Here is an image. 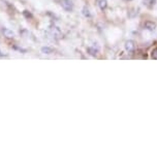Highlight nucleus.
I'll return each mask as SVG.
<instances>
[{
  "label": "nucleus",
  "instance_id": "8",
  "mask_svg": "<svg viewBox=\"0 0 157 158\" xmlns=\"http://www.w3.org/2000/svg\"><path fill=\"white\" fill-rule=\"evenodd\" d=\"M41 52L43 53V54H52L53 53V49H51V48H49V47H43V48H41Z\"/></svg>",
  "mask_w": 157,
  "mask_h": 158
},
{
  "label": "nucleus",
  "instance_id": "6",
  "mask_svg": "<svg viewBox=\"0 0 157 158\" xmlns=\"http://www.w3.org/2000/svg\"><path fill=\"white\" fill-rule=\"evenodd\" d=\"M155 1L156 0H143V3L147 7H153L154 4H155Z\"/></svg>",
  "mask_w": 157,
  "mask_h": 158
},
{
  "label": "nucleus",
  "instance_id": "5",
  "mask_svg": "<svg viewBox=\"0 0 157 158\" xmlns=\"http://www.w3.org/2000/svg\"><path fill=\"white\" fill-rule=\"evenodd\" d=\"M98 6L100 7V10H105L108 7V1L106 0H98Z\"/></svg>",
  "mask_w": 157,
  "mask_h": 158
},
{
  "label": "nucleus",
  "instance_id": "4",
  "mask_svg": "<svg viewBox=\"0 0 157 158\" xmlns=\"http://www.w3.org/2000/svg\"><path fill=\"white\" fill-rule=\"evenodd\" d=\"M1 31H2V34H3L6 38H13L14 36V32L8 28H2Z\"/></svg>",
  "mask_w": 157,
  "mask_h": 158
},
{
  "label": "nucleus",
  "instance_id": "10",
  "mask_svg": "<svg viewBox=\"0 0 157 158\" xmlns=\"http://www.w3.org/2000/svg\"><path fill=\"white\" fill-rule=\"evenodd\" d=\"M151 58L157 60V47L154 48V49L152 50V52H151Z\"/></svg>",
  "mask_w": 157,
  "mask_h": 158
},
{
  "label": "nucleus",
  "instance_id": "1",
  "mask_svg": "<svg viewBox=\"0 0 157 158\" xmlns=\"http://www.w3.org/2000/svg\"><path fill=\"white\" fill-rule=\"evenodd\" d=\"M60 2H61L62 7H63L66 11H72V10L73 4H72V0H60Z\"/></svg>",
  "mask_w": 157,
  "mask_h": 158
},
{
  "label": "nucleus",
  "instance_id": "9",
  "mask_svg": "<svg viewBox=\"0 0 157 158\" xmlns=\"http://www.w3.org/2000/svg\"><path fill=\"white\" fill-rule=\"evenodd\" d=\"M83 15H84V16H85L86 18H90V17H91L90 10H89L87 7H84V8H83Z\"/></svg>",
  "mask_w": 157,
  "mask_h": 158
},
{
  "label": "nucleus",
  "instance_id": "3",
  "mask_svg": "<svg viewBox=\"0 0 157 158\" xmlns=\"http://www.w3.org/2000/svg\"><path fill=\"white\" fill-rule=\"evenodd\" d=\"M144 27L145 29H147V30H149V31H154L156 29V24L152 22V21H146V22L144 23Z\"/></svg>",
  "mask_w": 157,
  "mask_h": 158
},
{
  "label": "nucleus",
  "instance_id": "11",
  "mask_svg": "<svg viewBox=\"0 0 157 158\" xmlns=\"http://www.w3.org/2000/svg\"><path fill=\"white\" fill-rule=\"evenodd\" d=\"M4 56H6V54H5V53H3L1 50H0V58H1V57H4Z\"/></svg>",
  "mask_w": 157,
  "mask_h": 158
},
{
  "label": "nucleus",
  "instance_id": "7",
  "mask_svg": "<svg viewBox=\"0 0 157 158\" xmlns=\"http://www.w3.org/2000/svg\"><path fill=\"white\" fill-rule=\"evenodd\" d=\"M87 52H88L90 55L96 56V55H97V53H98V50L95 49V48H88V49H87Z\"/></svg>",
  "mask_w": 157,
  "mask_h": 158
},
{
  "label": "nucleus",
  "instance_id": "12",
  "mask_svg": "<svg viewBox=\"0 0 157 158\" xmlns=\"http://www.w3.org/2000/svg\"><path fill=\"white\" fill-rule=\"evenodd\" d=\"M128 1H131V0H128Z\"/></svg>",
  "mask_w": 157,
  "mask_h": 158
},
{
  "label": "nucleus",
  "instance_id": "2",
  "mask_svg": "<svg viewBox=\"0 0 157 158\" xmlns=\"http://www.w3.org/2000/svg\"><path fill=\"white\" fill-rule=\"evenodd\" d=\"M135 49V44L133 40H127L125 43V50L128 53H132Z\"/></svg>",
  "mask_w": 157,
  "mask_h": 158
}]
</instances>
